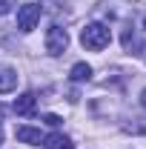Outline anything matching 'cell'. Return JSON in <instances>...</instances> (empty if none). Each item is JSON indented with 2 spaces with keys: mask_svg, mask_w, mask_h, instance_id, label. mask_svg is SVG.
I'll return each mask as SVG.
<instances>
[{
  "mask_svg": "<svg viewBox=\"0 0 146 149\" xmlns=\"http://www.w3.org/2000/svg\"><path fill=\"white\" fill-rule=\"evenodd\" d=\"M80 43H83V49H89V52H103L112 43L109 26H103V23H86V26L80 29Z\"/></svg>",
  "mask_w": 146,
  "mask_h": 149,
  "instance_id": "cell-1",
  "label": "cell"
},
{
  "mask_svg": "<svg viewBox=\"0 0 146 149\" xmlns=\"http://www.w3.org/2000/svg\"><path fill=\"white\" fill-rule=\"evenodd\" d=\"M40 23V6L37 3H23L17 9V29L20 32H32Z\"/></svg>",
  "mask_w": 146,
  "mask_h": 149,
  "instance_id": "cell-2",
  "label": "cell"
},
{
  "mask_svg": "<svg viewBox=\"0 0 146 149\" xmlns=\"http://www.w3.org/2000/svg\"><path fill=\"white\" fill-rule=\"evenodd\" d=\"M66 46H69V35H66V29L52 26V29L46 32V52L57 57V55H63V52H66Z\"/></svg>",
  "mask_w": 146,
  "mask_h": 149,
  "instance_id": "cell-3",
  "label": "cell"
},
{
  "mask_svg": "<svg viewBox=\"0 0 146 149\" xmlns=\"http://www.w3.org/2000/svg\"><path fill=\"white\" fill-rule=\"evenodd\" d=\"M43 146L46 149H74V141L63 132H52V135L43 138Z\"/></svg>",
  "mask_w": 146,
  "mask_h": 149,
  "instance_id": "cell-4",
  "label": "cell"
},
{
  "mask_svg": "<svg viewBox=\"0 0 146 149\" xmlns=\"http://www.w3.org/2000/svg\"><path fill=\"white\" fill-rule=\"evenodd\" d=\"M15 138H17L20 143L37 146V143L43 141V132H40V129H35V126H17V129H15Z\"/></svg>",
  "mask_w": 146,
  "mask_h": 149,
  "instance_id": "cell-5",
  "label": "cell"
},
{
  "mask_svg": "<svg viewBox=\"0 0 146 149\" xmlns=\"http://www.w3.org/2000/svg\"><path fill=\"white\" fill-rule=\"evenodd\" d=\"M35 95L32 92H26V95H20L17 100H15V112H17V115H23V118H32V115H35Z\"/></svg>",
  "mask_w": 146,
  "mask_h": 149,
  "instance_id": "cell-6",
  "label": "cell"
},
{
  "mask_svg": "<svg viewBox=\"0 0 146 149\" xmlns=\"http://www.w3.org/2000/svg\"><path fill=\"white\" fill-rule=\"evenodd\" d=\"M17 89V72L15 69H0V95Z\"/></svg>",
  "mask_w": 146,
  "mask_h": 149,
  "instance_id": "cell-7",
  "label": "cell"
},
{
  "mask_svg": "<svg viewBox=\"0 0 146 149\" xmlns=\"http://www.w3.org/2000/svg\"><path fill=\"white\" fill-rule=\"evenodd\" d=\"M123 49L132 52V55H138V49H140V37H138V32H135L132 26L123 32Z\"/></svg>",
  "mask_w": 146,
  "mask_h": 149,
  "instance_id": "cell-8",
  "label": "cell"
},
{
  "mask_svg": "<svg viewBox=\"0 0 146 149\" xmlns=\"http://www.w3.org/2000/svg\"><path fill=\"white\" fill-rule=\"evenodd\" d=\"M69 77H72L74 83H83V80L92 77V66H89V63H74L72 72H69Z\"/></svg>",
  "mask_w": 146,
  "mask_h": 149,
  "instance_id": "cell-9",
  "label": "cell"
},
{
  "mask_svg": "<svg viewBox=\"0 0 146 149\" xmlns=\"http://www.w3.org/2000/svg\"><path fill=\"white\" fill-rule=\"evenodd\" d=\"M12 6H15V0H0V15H9Z\"/></svg>",
  "mask_w": 146,
  "mask_h": 149,
  "instance_id": "cell-10",
  "label": "cell"
},
{
  "mask_svg": "<svg viewBox=\"0 0 146 149\" xmlns=\"http://www.w3.org/2000/svg\"><path fill=\"white\" fill-rule=\"evenodd\" d=\"M43 123H49V126H60V118H57V115H43Z\"/></svg>",
  "mask_w": 146,
  "mask_h": 149,
  "instance_id": "cell-11",
  "label": "cell"
},
{
  "mask_svg": "<svg viewBox=\"0 0 146 149\" xmlns=\"http://www.w3.org/2000/svg\"><path fill=\"white\" fill-rule=\"evenodd\" d=\"M140 103H143V109H146V89L140 92Z\"/></svg>",
  "mask_w": 146,
  "mask_h": 149,
  "instance_id": "cell-12",
  "label": "cell"
},
{
  "mask_svg": "<svg viewBox=\"0 0 146 149\" xmlns=\"http://www.w3.org/2000/svg\"><path fill=\"white\" fill-rule=\"evenodd\" d=\"M0 146H3V129H0Z\"/></svg>",
  "mask_w": 146,
  "mask_h": 149,
  "instance_id": "cell-13",
  "label": "cell"
}]
</instances>
